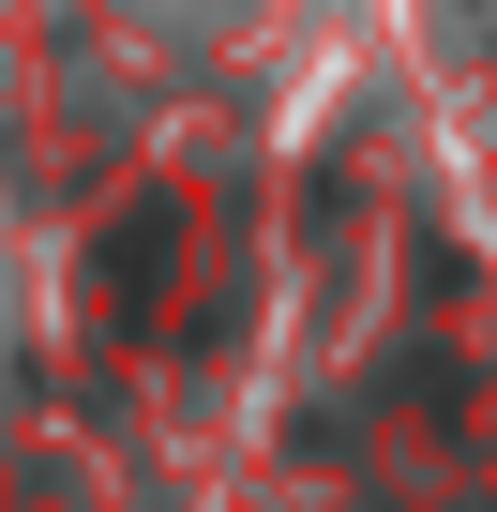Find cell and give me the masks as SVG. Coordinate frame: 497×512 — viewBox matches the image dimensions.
<instances>
[{
  "mask_svg": "<svg viewBox=\"0 0 497 512\" xmlns=\"http://www.w3.org/2000/svg\"><path fill=\"white\" fill-rule=\"evenodd\" d=\"M166 256H181V211H166V196L106 211V241H91V317H106V332H136V317L166 302Z\"/></svg>",
  "mask_w": 497,
  "mask_h": 512,
  "instance_id": "obj_1",
  "label": "cell"
}]
</instances>
